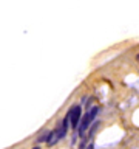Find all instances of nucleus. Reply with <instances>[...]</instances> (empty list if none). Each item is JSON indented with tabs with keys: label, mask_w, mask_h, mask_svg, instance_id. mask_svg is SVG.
<instances>
[{
	"label": "nucleus",
	"mask_w": 139,
	"mask_h": 149,
	"mask_svg": "<svg viewBox=\"0 0 139 149\" xmlns=\"http://www.w3.org/2000/svg\"><path fill=\"white\" fill-rule=\"evenodd\" d=\"M81 115H82V109L81 106H74L73 109H70L68 112V120H70V124H71V129H76L79 121H81Z\"/></svg>",
	"instance_id": "2"
},
{
	"label": "nucleus",
	"mask_w": 139,
	"mask_h": 149,
	"mask_svg": "<svg viewBox=\"0 0 139 149\" xmlns=\"http://www.w3.org/2000/svg\"><path fill=\"white\" fill-rule=\"evenodd\" d=\"M34 149H39V148H34Z\"/></svg>",
	"instance_id": "3"
},
{
	"label": "nucleus",
	"mask_w": 139,
	"mask_h": 149,
	"mask_svg": "<svg viewBox=\"0 0 139 149\" xmlns=\"http://www.w3.org/2000/svg\"><path fill=\"white\" fill-rule=\"evenodd\" d=\"M138 59H139V56H138Z\"/></svg>",
	"instance_id": "4"
},
{
	"label": "nucleus",
	"mask_w": 139,
	"mask_h": 149,
	"mask_svg": "<svg viewBox=\"0 0 139 149\" xmlns=\"http://www.w3.org/2000/svg\"><path fill=\"white\" fill-rule=\"evenodd\" d=\"M97 110H99L97 107H93V109L88 112V113L83 115V118H82V121H81V127H79V134H81V135H83V132H85V130L88 129V126L91 124V121L94 120Z\"/></svg>",
	"instance_id": "1"
}]
</instances>
